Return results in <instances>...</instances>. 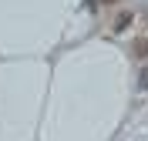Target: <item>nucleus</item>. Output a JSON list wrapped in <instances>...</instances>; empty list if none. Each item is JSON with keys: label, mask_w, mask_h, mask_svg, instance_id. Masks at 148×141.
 <instances>
[{"label": "nucleus", "mask_w": 148, "mask_h": 141, "mask_svg": "<svg viewBox=\"0 0 148 141\" xmlns=\"http://www.w3.org/2000/svg\"><path fill=\"white\" fill-rule=\"evenodd\" d=\"M131 20H135V17H131L128 10H125V14H118V20H114V30H118V34H121V30H128V27H131Z\"/></svg>", "instance_id": "obj_1"}, {"label": "nucleus", "mask_w": 148, "mask_h": 141, "mask_svg": "<svg viewBox=\"0 0 148 141\" xmlns=\"http://www.w3.org/2000/svg\"><path fill=\"white\" fill-rule=\"evenodd\" d=\"M135 54H138V57H148V37H141L138 44H135Z\"/></svg>", "instance_id": "obj_2"}, {"label": "nucleus", "mask_w": 148, "mask_h": 141, "mask_svg": "<svg viewBox=\"0 0 148 141\" xmlns=\"http://www.w3.org/2000/svg\"><path fill=\"white\" fill-rule=\"evenodd\" d=\"M138 84H141V87H148V67H141V77H138Z\"/></svg>", "instance_id": "obj_3"}, {"label": "nucleus", "mask_w": 148, "mask_h": 141, "mask_svg": "<svg viewBox=\"0 0 148 141\" xmlns=\"http://www.w3.org/2000/svg\"><path fill=\"white\" fill-rule=\"evenodd\" d=\"M104 3H114V0H104Z\"/></svg>", "instance_id": "obj_4"}]
</instances>
